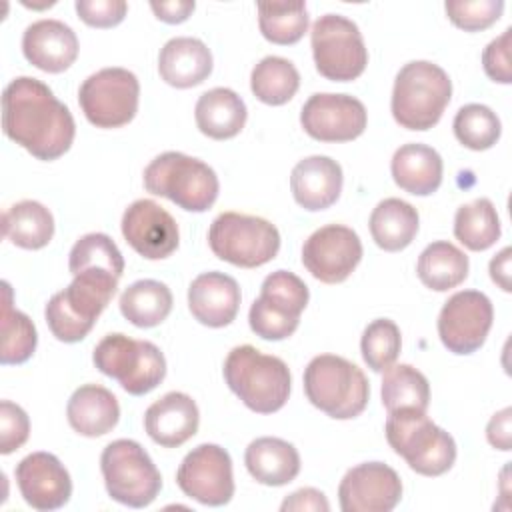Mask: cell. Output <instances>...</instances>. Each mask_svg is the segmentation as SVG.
Masks as SVG:
<instances>
[{
	"instance_id": "obj_1",
	"label": "cell",
	"mask_w": 512,
	"mask_h": 512,
	"mask_svg": "<svg viewBox=\"0 0 512 512\" xmlns=\"http://www.w3.org/2000/svg\"><path fill=\"white\" fill-rule=\"evenodd\" d=\"M2 130L12 142L44 162L66 154L76 136L68 106L32 76H18L4 88Z\"/></svg>"
},
{
	"instance_id": "obj_2",
	"label": "cell",
	"mask_w": 512,
	"mask_h": 512,
	"mask_svg": "<svg viewBox=\"0 0 512 512\" xmlns=\"http://www.w3.org/2000/svg\"><path fill=\"white\" fill-rule=\"evenodd\" d=\"M224 380L244 406L258 414L278 412L286 404L292 384L290 370L282 358L264 354L250 344L228 352Z\"/></svg>"
},
{
	"instance_id": "obj_3",
	"label": "cell",
	"mask_w": 512,
	"mask_h": 512,
	"mask_svg": "<svg viewBox=\"0 0 512 512\" xmlns=\"http://www.w3.org/2000/svg\"><path fill=\"white\" fill-rule=\"evenodd\" d=\"M118 280L108 272L86 270L76 274L64 290L56 292L44 310L54 338L66 344L84 340L116 294Z\"/></svg>"
},
{
	"instance_id": "obj_4",
	"label": "cell",
	"mask_w": 512,
	"mask_h": 512,
	"mask_svg": "<svg viewBox=\"0 0 512 512\" xmlns=\"http://www.w3.org/2000/svg\"><path fill=\"white\" fill-rule=\"evenodd\" d=\"M452 98L446 70L428 60L404 64L392 88V116L406 130H430L442 118Z\"/></svg>"
},
{
	"instance_id": "obj_5",
	"label": "cell",
	"mask_w": 512,
	"mask_h": 512,
	"mask_svg": "<svg viewBox=\"0 0 512 512\" xmlns=\"http://www.w3.org/2000/svg\"><path fill=\"white\" fill-rule=\"evenodd\" d=\"M304 392L312 406L336 420H350L364 412L370 384L364 372L336 354L314 356L304 370Z\"/></svg>"
},
{
	"instance_id": "obj_6",
	"label": "cell",
	"mask_w": 512,
	"mask_h": 512,
	"mask_svg": "<svg viewBox=\"0 0 512 512\" xmlns=\"http://www.w3.org/2000/svg\"><path fill=\"white\" fill-rule=\"evenodd\" d=\"M144 188L188 212H206L218 198L216 172L200 158L164 152L144 168Z\"/></svg>"
},
{
	"instance_id": "obj_7",
	"label": "cell",
	"mask_w": 512,
	"mask_h": 512,
	"mask_svg": "<svg viewBox=\"0 0 512 512\" xmlns=\"http://www.w3.org/2000/svg\"><path fill=\"white\" fill-rule=\"evenodd\" d=\"M386 440L408 466L422 476H440L456 462L454 438L426 412L396 410L386 418Z\"/></svg>"
},
{
	"instance_id": "obj_8",
	"label": "cell",
	"mask_w": 512,
	"mask_h": 512,
	"mask_svg": "<svg viewBox=\"0 0 512 512\" xmlns=\"http://www.w3.org/2000/svg\"><path fill=\"white\" fill-rule=\"evenodd\" d=\"M94 366L118 380L132 396L152 392L166 376V358L150 340H134L126 334H106L94 348Z\"/></svg>"
},
{
	"instance_id": "obj_9",
	"label": "cell",
	"mask_w": 512,
	"mask_h": 512,
	"mask_svg": "<svg viewBox=\"0 0 512 512\" xmlns=\"http://www.w3.org/2000/svg\"><path fill=\"white\" fill-rule=\"evenodd\" d=\"M100 470L108 496L124 506L146 508L160 494L162 476L136 440L110 442L102 450Z\"/></svg>"
},
{
	"instance_id": "obj_10",
	"label": "cell",
	"mask_w": 512,
	"mask_h": 512,
	"mask_svg": "<svg viewBox=\"0 0 512 512\" xmlns=\"http://www.w3.org/2000/svg\"><path fill=\"white\" fill-rule=\"evenodd\" d=\"M208 244L214 256L240 268H258L280 250L278 228L260 216L222 212L208 230Z\"/></svg>"
},
{
	"instance_id": "obj_11",
	"label": "cell",
	"mask_w": 512,
	"mask_h": 512,
	"mask_svg": "<svg viewBox=\"0 0 512 512\" xmlns=\"http://www.w3.org/2000/svg\"><path fill=\"white\" fill-rule=\"evenodd\" d=\"M310 300L308 286L288 270L268 274L260 286V296L248 312L250 328L264 340H284L300 324V314Z\"/></svg>"
},
{
	"instance_id": "obj_12",
	"label": "cell",
	"mask_w": 512,
	"mask_h": 512,
	"mask_svg": "<svg viewBox=\"0 0 512 512\" xmlns=\"http://www.w3.org/2000/svg\"><path fill=\"white\" fill-rule=\"evenodd\" d=\"M310 44L316 70L332 82L356 80L368 64L358 26L340 14H324L312 24Z\"/></svg>"
},
{
	"instance_id": "obj_13",
	"label": "cell",
	"mask_w": 512,
	"mask_h": 512,
	"mask_svg": "<svg viewBox=\"0 0 512 512\" xmlns=\"http://www.w3.org/2000/svg\"><path fill=\"white\" fill-rule=\"evenodd\" d=\"M138 100L140 82L136 74L118 66L90 74L78 90V104L96 128H120L132 122Z\"/></svg>"
},
{
	"instance_id": "obj_14",
	"label": "cell",
	"mask_w": 512,
	"mask_h": 512,
	"mask_svg": "<svg viewBox=\"0 0 512 512\" xmlns=\"http://www.w3.org/2000/svg\"><path fill=\"white\" fill-rule=\"evenodd\" d=\"M176 484L180 490L204 504L224 506L234 496L232 458L218 444H200L192 448L178 466Z\"/></svg>"
},
{
	"instance_id": "obj_15",
	"label": "cell",
	"mask_w": 512,
	"mask_h": 512,
	"mask_svg": "<svg viewBox=\"0 0 512 512\" xmlns=\"http://www.w3.org/2000/svg\"><path fill=\"white\" fill-rule=\"evenodd\" d=\"M492 320L494 308L484 292L460 290L438 314V336L452 354H472L484 344Z\"/></svg>"
},
{
	"instance_id": "obj_16",
	"label": "cell",
	"mask_w": 512,
	"mask_h": 512,
	"mask_svg": "<svg viewBox=\"0 0 512 512\" xmlns=\"http://www.w3.org/2000/svg\"><path fill=\"white\" fill-rule=\"evenodd\" d=\"M362 260L358 234L344 224H328L312 232L302 246V264L324 284L344 282Z\"/></svg>"
},
{
	"instance_id": "obj_17",
	"label": "cell",
	"mask_w": 512,
	"mask_h": 512,
	"mask_svg": "<svg viewBox=\"0 0 512 512\" xmlns=\"http://www.w3.org/2000/svg\"><path fill=\"white\" fill-rule=\"evenodd\" d=\"M366 122L364 104L350 94L316 92L300 110L304 132L318 142H350L366 130Z\"/></svg>"
},
{
	"instance_id": "obj_18",
	"label": "cell",
	"mask_w": 512,
	"mask_h": 512,
	"mask_svg": "<svg viewBox=\"0 0 512 512\" xmlns=\"http://www.w3.org/2000/svg\"><path fill=\"white\" fill-rule=\"evenodd\" d=\"M402 500V480L384 462L350 468L338 486L342 512H390Z\"/></svg>"
},
{
	"instance_id": "obj_19",
	"label": "cell",
	"mask_w": 512,
	"mask_h": 512,
	"mask_svg": "<svg viewBox=\"0 0 512 512\" xmlns=\"http://www.w3.org/2000/svg\"><path fill=\"white\" fill-rule=\"evenodd\" d=\"M124 240L146 260L168 258L180 242L176 220L154 200L140 198L122 214Z\"/></svg>"
},
{
	"instance_id": "obj_20",
	"label": "cell",
	"mask_w": 512,
	"mask_h": 512,
	"mask_svg": "<svg viewBox=\"0 0 512 512\" xmlns=\"http://www.w3.org/2000/svg\"><path fill=\"white\" fill-rule=\"evenodd\" d=\"M18 490L28 506L40 512L58 510L72 496V480L64 464L50 452H32L14 470Z\"/></svg>"
},
{
	"instance_id": "obj_21",
	"label": "cell",
	"mask_w": 512,
	"mask_h": 512,
	"mask_svg": "<svg viewBox=\"0 0 512 512\" xmlns=\"http://www.w3.org/2000/svg\"><path fill=\"white\" fill-rule=\"evenodd\" d=\"M76 32L54 18L32 22L22 34L24 58L42 72L60 74L78 58Z\"/></svg>"
},
{
	"instance_id": "obj_22",
	"label": "cell",
	"mask_w": 512,
	"mask_h": 512,
	"mask_svg": "<svg viewBox=\"0 0 512 512\" xmlns=\"http://www.w3.org/2000/svg\"><path fill=\"white\" fill-rule=\"evenodd\" d=\"M240 286L224 272H204L188 288V308L192 316L208 328L228 326L240 308Z\"/></svg>"
},
{
	"instance_id": "obj_23",
	"label": "cell",
	"mask_w": 512,
	"mask_h": 512,
	"mask_svg": "<svg viewBox=\"0 0 512 512\" xmlns=\"http://www.w3.org/2000/svg\"><path fill=\"white\" fill-rule=\"evenodd\" d=\"M198 424V406L192 396L184 392H168L144 412V428L162 448L182 446L198 432Z\"/></svg>"
},
{
	"instance_id": "obj_24",
	"label": "cell",
	"mask_w": 512,
	"mask_h": 512,
	"mask_svg": "<svg viewBox=\"0 0 512 512\" xmlns=\"http://www.w3.org/2000/svg\"><path fill=\"white\" fill-rule=\"evenodd\" d=\"M342 166L330 156H308L290 174V190L298 206L310 212L330 208L342 192Z\"/></svg>"
},
{
	"instance_id": "obj_25",
	"label": "cell",
	"mask_w": 512,
	"mask_h": 512,
	"mask_svg": "<svg viewBox=\"0 0 512 512\" xmlns=\"http://www.w3.org/2000/svg\"><path fill=\"white\" fill-rule=\"evenodd\" d=\"M158 72L160 78L174 88H194L210 76L212 54L198 38H172L158 54Z\"/></svg>"
},
{
	"instance_id": "obj_26",
	"label": "cell",
	"mask_w": 512,
	"mask_h": 512,
	"mask_svg": "<svg viewBox=\"0 0 512 512\" xmlns=\"http://www.w3.org/2000/svg\"><path fill=\"white\" fill-rule=\"evenodd\" d=\"M68 424L86 438L108 434L120 420L118 398L100 384H84L76 388L66 406Z\"/></svg>"
},
{
	"instance_id": "obj_27",
	"label": "cell",
	"mask_w": 512,
	"mask_h": 512,
	"mask_svg": "<svg viewBox=\"0 0 512 512\" xmlns=\"http://www.w3.org/2000/svg\"><path fill=\"white\" fill-rule=\"evenodd\" d=\"M442 158L426 144H402L390 162V172L398 188L414 196H430L442 184Z\"/></svg>"
},
{
	"instance_id": "obj_28",
	"label": "cell",
	"mask_w": 512,
	"mask_h": 512,
	"mask_svg": "<svg viewBox=\"0 0 512 512\" xmlns=\"http://www.w3.org/2000/svg\"><path fill=\"white\" fill-rule=\"evenodd\" d=\"M244 464L250 476L264 486H284L300 472L298 450L276 436H262L248 444Z\"/></svg>"
},
{
	"instance_id": "obj_29",
	"label": "cell",
	"mask_w": 512,
	"mask_h": 512,
	"mask_svg": "<svg viewBox=\"0 0 512 512\" xmlns=\"http://www.w3.org/2000/svg\"><path fill=\"white\" fill-rule=\"evenodd\" d=\"M198 130L212 140H228L240 134L248 110L244 100L230 88H212L204 92L194 108Z\"/></svg>"
},
{
	"instance_id": "obj_30",
	"label": "cell",
	"mask_w": 512,
	"mask_h": 512,
	"mask_svg": "<svg viewBox=\"0 0 512 512\" xmlns=\"http://www.w3.org/2000/svg\"><path fill=\"white\" fill-rule=\"evenodd\" d=\"M368 226L378 248L398 252L410 246L416 238L420 218L412 204L400 198H384L372 210Z\"/></svg>"
},
{
	"instance_id": "obj_31",
	"label": "cell",
	"mask_w": 512,
	"mask_h": 512,
	"mask_svg": "<svg viewBox=\"0 0 512 512\" xmlns=\"http://www.w3.org/2000/svg\"><path fill=\"white\" fill-rule=\"evenodd\" d=\"M2 234L18 248L40 250L54 236L52 212L36 200L16 202L2 214Z\"/></svg>"
},
{
	"instance_id": "obj_32",
	"label": "cell",
	"mask_w": 512,
	"mask_h": 512,
	"mask_svg": "<svg viewBox=\"0 0 512 512\" xmlns=\"http://www.w3.org/2000/svg\"><path fill=\"white\" fill-rule=\"evenodd\" d=\"M468 268V256L446 240L428 244L416 262L420 282L436 292H446L460 286L468 278Z\"/></svg>"
},
{
	"instance_id": "obj_33",
	"label": "cell",
	"mask_w": 512,
	"mask_h": 512,
	"mask_svg": "<svg viewBox=\"0 0 512 512\" xmlns=\"http://www.w3.org/2000/svg\"><path fill=\"white\" fill-rule=\"evenodd\" d=\"M172 292L158 280H136L120 296L122 316L138 328H154L172 312Z\"/></svg>"
},
{
	"instance_id": "obj_34",
	"label": "cell",
	"mask_w": 512,
	"mask_h": 512,
	"mask_svg": "<svg viewBox=\"0 0 512 512\" xmlns=\"http://www.w3.org/2000/svg\"><path fill=\"white\" fill-rule=\"evenodd\" d=\"M382 404L388 412L418 410L426 412L430 404L428 378L410 364H392L382 378Z\"/></svg>"
},
{
	"instance_id": "obj_35",
	"label": "cell",
	"mask_w": 512,
	"mask_h": 512,
	"mask_svg": "<svg viewBox=\"0 0 512 512\" xmlns=\"http://www.w3.org/2000/svg\"><path fill=\"white\" fill-rule=\"evenodd\" d=\"M250 88L260 102L282 106L298 92L300 74L290 60L282 56H266L252 68Z\"/></svg>"
},
{
	"instance_id": "obj_36",
	"label": "cell",
	"mask_w": 512,
	"mask_h": 512,
	"mask_svg": "<svg viewBox=\"0 0 512 512\" xmlns=\"http://www.w3.org/2000/svg\"><path fill=\"white\" fill-rule=\"evenodd\" d=\"M454 236L472 252L488 250L500 238V218L488 198L462 204L454 214Z\"/></svg>"
},
{
	"instance_id": "obj_37",
	"label": "cell",
	"mask_w": 512,
	"mask_h": 512,
	"mask_svg": "<svg viewBox=\"0 0 512 512\" xmlns=\"http://www.w3.org/2000/svg\"><path fill=\"white\" fill-rule=\"evenodd\" d=\"M4 302H2V348L0 362L4 366L24 364L36 350L38 334L34 322L20 310L12 306V288L2 282Z\"/></svg>"
},
{
	"instance_id": "obj_38",
	"label": "cell",
	"mask_w": 512,
	"mask_h": 512,
	"mask_svg": "<svg viewBox=\"0 0 512 512\" xmlns=\"http://www.w3.org/2000/svg\"><path fill=\"white\" fill-rule=\"evenodd\" d=\"M258 26L262 36L280 46L296 44L308 30L304 2H258Z\"/></svg>"
},
{
	"instance_id": "obj_39",
	"label": "cell",
	"mask_w": 512,
	"mask_h": 512,
	"mask_svg": "<svg viewBox=\"0 0 512 512\" xmlns=\"http://www.w3.org/2000/svg\"><path fill=\"white\" fill-rule=\"evenodd\" d=\"M68 268L76 276L86 270L108 272L120 278L124 274V256L116 242L102 232H90L76 240L68 256Z\"/></svg>"
},
{
	"instance_id": "obj_40",
	"label": "cell",
	"mask_w": 512,
	"mask_h": 512,
	"mask_svg": "<svg viewBox=\"0 0 512 512\" xmlns=\"http://www.w3.org/2000/svg\"><path fill=\"white\" fill-rule=\"evenodd\" d=\"M452 128H454L456 140L462 146L476 152L492 148L502 134L500 118L492 108L484 104L462 106L454 116Z\"/></svg>"
},
{
	"instance_id": "obj_41",
	"label": "cell",
	"mask_w": 512,
	"mask_h": 512,
	"mask_svg": "<svg viewBox=\"0 0 512 512\" xmlns=\"http://www.w3.org/2000/svg\"><path fill=\"white\" fill-rule=\"evenodd\" d=\"M400 348H402L400 328L390 318H376L362 332V340H360L362 358L368 364V368L374 372L388 370L396 362Z\"/></svg>"
},
{
	"instance_id": "obj_42",
	"label": "cell",
	"mask_w": 512,
	"mask_h": 512,
	"mask_svg": "<svg viewBox=\"0 0 512 512\" xmlns=\"http://www.w3.org/2000/svg\"><path fill=\"white\" fill-rule=\"evenodd\" d=\"M444 10L450 22L466 32L490 28L504 12L502 0H448Z\"/></svg>"
},
{
	"instance_id": "obj_43",
	"label": "cell",
	"mask_w": 512,
	"mask_h": 512,
	"mask_svg": "<svg viewBox=\"0 0 512 512\" xmlns=\"http://www.w3.org/2000/svg\"><path fill=\"white\" fill-rule=\"evenodd\" d=\"M30 436L28 414L14 402H0V454H12Z\"/></svg>"
},
{
	"instance_id": "obj_44",
	"label": "cell",
	"mask_w": 512,
	"mask_h": 512,
	"mask_svg": "<svg viewBox=\"0 0 512 512\" xmlns=\"http://www.w3.org/2000/svg\"><path fill=\"white\" fill-rule=\"evenodd\" d=\"M74 8L78 18L94 28L118 26L128 12L124 0H76Z\"/></svg>"
},
{
	"instance_id": "obj_45",
	"label": "cell",
	"mask_w": 512,
	"mask_h": 512,
	"mask_svg": "<svg viewBox=\"0 0 512 512\" xmlns=\"http://www.w3.org/2000/svg\"><path fill=\"white\" fill-rule=\"evenodd\" d=\"M510 36H512V28H506L482 52V66H484L486 76L494 82H500V84H510L512 82Z\"/></svg>"
},
{
	"instance_id": "obj_46",
	"label": "cell",
	"mask_w": 512,
	"mask_h": 512,
	"mask_svg": "<svg viewBox=\"0 0 512 512\" xmlns=\"http://www.w3.org/2000/svg\"><path fill=\"white\" fill-rule=\"evenodd\" d=\"M282 512H302V510H312V512H328L330 504L326 496L316 490V488H300L292 492L290 496L284 498L280 504Z\"/></svg>"
},
{
	"instance_id": "obj_47",
	"label": "cell",
	"mask_w": 512,
	"mask_h": 512,
	"mask_svg": "<svg viewBox=\"0 0 512 512\" xmlns=\"http://www.w3.org/2000/svg\"><path fill=\"white\" fill-rule=\"evenodd\" d=\"M486 438L490 446L508 452L512 446V408L506 406L500 412H496L488 426H486Z\"/></svg>"
},
{
	"instance_id": "obj_48",
	"label": "cell",
	"mask_w": 512,
	"mask_h": 512,
	"mask_svg": "<svg viewBox=\"0 0 512 512\" xmlns=\"http://www.w3.org/2000/svg\"><path fill=\"white\" fill-rule=\"evenodd\" d=\"M152 12L158 20L166 24H180L188 20V16L194 12L196 2L194 0H172V2H150Z\"/></svg>"
},
{
	"instance_id": "obj_49",
	"label": "cell",
	"mask_w": 512,
	"mask_h": 512,
	"mask_svg": "<svg viewBox=\"0 0 512 512\" xmlns=\"http://www.w3.org/2000/svg\"><path fill=\"white\" fill-rule=\"evenodd\" d=\"M510 254L512 250L506 246L502 248L492 260H490V278L504 290L510 292L512 284H510Z\"/></svg>"
}]
</instances>
